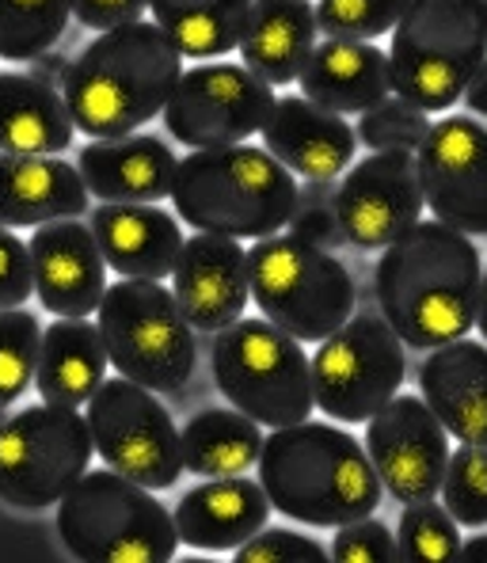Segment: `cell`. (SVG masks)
Returning a JSON list of instances; mask_svg holds the SVG:
<instances>
[{
  "instance_id": "obj_1",
  "label": "cell",
  "mask_w": 487,
  "mask_h": 563,
  "mask_svg": "<svg viewBox=\"0 0 487 563\" xmlns=\"http://www.w3.org/2000/svg\"><path fill=\"white\" fill-rule=\"evenodd\" d=\"M484 263L476 244L445 221H416L381 252L374 294L403 346L434 351L476 328Z\"/></svg>"
},
{
  "instance_id": "obj_2",
  "label": "cell",
  "mask_w": 487,
  "mask_h": 563,
  "mask_svg": "<svg viewBox=\"0 0 487 563\" xmlns=\"http://www.w3.org/2000/svg\"><path fill=\"white\" fill-rule=\"evenodd\" d=\"M259 484L278 515L317 529H340L381 507V479L354 434L335 422H294L263 438Z\"/></svg>"
},
{
  "instance_id": "obj_3",
  "label": "cell",
  "mask_w": 487,
  "mask_h": 563,
  "mask_svg": "<svg viewBox=\"0 0 487 563\" xmlns=\"http://www.w3.org/2000/svg\"><path fill=\"white\" fill-rule=\"evenodd\" d=\"M184 77V54L156 23L103 31L77 54L62 96L88 137H126L164 114Z\"/></svg>"
},
{
  "instance_id": "obj_4",
  "label": "cell",
  "mask_w": 487,
  "mask_h": 563,
  "mask_svg": "<svg viewBox=\"0 0 487 563\" xmlns=\"http://www.w3.org/2000/svg\"><path fill=\"white\" fill-rule=\"evenodd\" d=\"M301 184L259 145L195 148L179 161L171 206L195 233L263 240L290 225Z\"/></svg>"
},
{
  "instance_id": "obj_5",
  "label": "cell",
  "mask_w": 487,
  "mask_h": 563,
  "mask_svg": "<svg viewBox=\"0 0 487 563\" xmlns=\"http://www.w3.org/2000/svg\"><path fill=\"white\" fill-rule=\"evenodd\" d=\"M487 57V0H411L392 31L389 65L400 99L427 114L465 99Z\"/></svg>"
},
{
  "instance_id": "obj_6",
  "label": "cell",
  "mask_w": 487,
  "mask_h": 563,
  "mask_svg": "<svg viewBox=\"0 0 487 563\" xmlns=\"http://www.w3.org/2000/svg\"><path fill=\"white\" fill-rule=\"evenodd\" d=\"M57 533L85 563H168L179 549L168 507L114 468L85 472L69 487L57 503Z\"/></svg>"
},
{
  "instance_id": "obj_7",
  "label": "cell",
  "mask_w": 487,
  "mask_h": 563,
  "mask_svg": "<svg viewBox=\"0 0 487 563\" xmlns=\"http://www.w3.org/2000/svg\"><path fill=\"white\" fill-rule=\"evenodd\" d=\"M213 385L259 427H294L317 408L312 358L301 339L270 324L267 317H241L213 335Z\"/></svg>"
},
{
  "instance_id": "obj_8",
  "label": "cell",
  "mask_w": 487,
  "mask_h": 563,
  "mask_svg": "<svg viewBox=\"0 0 487 563\" xmlns=\"http://www.w3.org/2000/svg\"><path fill=\"white\" fill-rule=\"evenodd\" d=\"M247 278L255 309L301 343H324L354 317V278L343 260L294 233L252 244Z\"/></svg>"
},
{
  "instance_id": "obj_9",
  "label": "cell",
  "mask_w": 487,
  "mask_h": 563,
  "mask_svg": "<svg viewBox=\"0 0 487 563\" xmlns=\"http://www.w3.org/2000/svg\"><path fill=\"white\" fill-rule=\"evenodd\" d=\"M107 358L122 377L176 396L187 388L198 366V339L184 317L176 294L153 278H122L107 286L99 305Z\"/></svg>"
},
{
  "instance_id": "obj_10",
  "label": "cell",
  "mask_w": 487,
  "mask_h": 563,
  "mask_svg": "<svg viewBox=\"0 0 487 563\" xmlns=\"http://www.w3.org/2000/svg\"><path fill=\"white\" fill-rule=\"evenodd\" d=\"M88 416L62 404H31L0 427V503L15 510H46L92 465Z\"/></svg>"
},
{
  "instance_id": "obj_11",
  "label": "cell",
  "mask_w": 487,
  "mask_h": 563,
  "mask_svg": "<svg viewBox=\"0 0 487 563\" xmlns=\"http://www.w3.org/2000/svg\"><path fill=\"white\" fill-rule=\"evenodd\" d=\"M408 377L403 339L374 312H358L312 354V396L328 419L358 427L400 393Z\"/></svg>"
},
{
  "instance_id": "obj_12",
  "label": "cell",
  "mask_w": 487,
  "mask_h": 563,
  "mask_svg": "<svg viewBox=\"0 0 487 563\" xmlns=\"http://www.w3.org/2000/svg\"><path fill=\"white\" fill-rule=\"evenodd\" d=\"M96 457L134 484L164 492L184 476V434L153 388L130 377H111L88 400Z\"/></svg>"
},
{
  "instance_id": "obj_13",
  "label": "cell",
  "mask_w": 487,
  "mask_h": 563,
  "mask_svg": "<svg viewBox=\"0 0 487 563\" xmlns=\"http://www.w3.org/2000/svg\"><path fill=\"white\" fill-rule=\"evenodd\" d=\"M275 107V85L255 77L247 65L210 62L179 77L164 107V126L187 148L241 145L259 134Z\"/></svg>"
},
{
  "instance_id": "obj_14",
  "label": "cell",
  "mask_w": 487,
  "mask_h": 563,
  "mask_svg": "<svg viewBox=\"0 0 487 563\" xmlns=\"http://www.w3.org/2000/svg\"><path fill=\"white\" fill-rule=\"evenodd\" d=\"M423 206L427 198L416 156L389 148V153H369L366 161L346 168L335 187L332 210L346 244L358 252H385L396 236L416 225Z\"/></svg>"
},
{
  "instance_id": "obj_15",
  "label": "cell",
  "mask_w": 487,
  "mask_h": 563,
  "mask_svg": "<svg viewBox=\"0 0 487 563\" xmlns=\"http://www.w3.org/2000/svg\"><path fill=\"white\" fill-rule=\"evenodd\" d=\"M366 453L381 487L396 503H423L442 495V476L450 465V430L431 411L423 396L396 393L366 427Z\"/></svg>"
},
{
  "instance_id": "obj_16",
  "label": "cell",
  "mask_w": 487,
  "mask_h": 563,
  "mask_svg": "<svg viewBox=\"0 0 487 563\" xmlns=\"http://www.w3.org/2000/svg\"><path fill=\"white\" fill-rule=\"evenodd\" d=\"M419 184L431 213L465 236H487V126L445 114L416 148Z\"/></svg>"
},
{
  "instance_id": "obj_17",
  "label": "cell",
  "mask_w": 487,
  "mask_h": 563,
  "mask_svg": "<svg viewBox=\"0 0 487 563\" xmlns=\"http://www.w3.org/2000/svg\"><path fill=\"white\" fill-rule=\"evenodd\" d=\"M171 294L202 335H218L221 328L236 324L252 301L244 244L218 233L187 236L171 267Z\"/></svg>"
},
{
  "instance_id": "obj_18",
  "label": "cell",
  "mask_w": 487,
  "mask_h": 563,
  "mask_svg": "<svg viewBox=\"0 0 487 563\" xmlns=\"http://www.w3.org/2000/svg\"><path fill=\"white\" fill-rule=\"evenodd\" d=\"M35 294L54 317H92L107 294V260L85 221H46L31 233Z\"/></svg>"
},
{
  "instance_id": "obj_19",
  "label": "cell",
  "mask_w": 487,
  "mask_h": 563,
  "mask_svg": "<svg viewBox=\"0 0 487 563\" xmlns=\"http://www.w3.org/2000/svg\"><path fill=\"white\" fill-rule=\"evenodd\" d=\"M263 148L275 153L294 176L305 179H335L354 164L358 134L343 114L312 103L305 96L275 99L267 122H263Z\"/></svg>"
},
{
  "instance_id": "obj_20",
  "label": "cell",
  "mask_w": 487,
  "mask_h": 563,
  "mask_svg": "<svg viewBox=\"0 0 487 563\" xmlns=\"http://www.w3.org/2000/svg\"><path fill=\"white\" fill-rule=\"evenodd\" d=\"M88 195L99 202H161L171 198L176 184V153L156 134L92 137L77 156Z\"/></svg>"
},
{
  "instance_id": "obj_21",
  "label": "cell",
  "mask_w": 487,
  "mask_h": 563,
  "mask_svg": "<svg viewBox=\"0 0 487 563\" xmlns=\"http://www.w3.org/2000/svg\"><path fill=\"white\" fill-rule=\"evenodd\" d=\"M176 533L187 549L206 552H236L252 541L270 518V499L263 484L244 476H213L202 479L176 503Z\"/></svg>"
},
{
  "instance_id": "obj_22",
  "label": "cell",
  "mask_w": 487,
  "mask_h": 563,
  "mask_svg": "<svg viewBox=\"0 0 487 563\" xmlns=\"http://www.w3.org/2000/svg\"><path fill=\"white\" fill-rule=\"evenodd\" d=\"M92 233L99 240L107 267L122 278L171 275L184 247V229L176 213L161 210L156 202H103L92 210Z\"/></svg>"
},
{
  "instance_id": "obj_23",
  "label": "cell",
  "mask_w": 487,
  "mask_h": 563,
  "mask_svg": "<svg viewBox=\"0 0 487 563\" xmlns=\"http://www.w3.org/2000/svg\"><path fill=\"white\" fill-rule=\"evenodd\" d=\"M419 396L431 404L457 442L487 445V346L453 339L427 351L419 366Z\"/></svg>"
},
{
  "instance_id": "obj_24",
  "label": "cell",
  "mask_w": 487,
  "mask_h": 563,
  "mask_svg": "<svg viewBox=\"0 0 487 563\" xmlns=\"http://www.w3.org/2000/svg\"><path fill=\"white\" fill-rule=\"evenodd\" d=\"M88 210V184L62 156L0 153V225L38 229L46 221L80 218Z\"/></svg>"
},
{
  "instance_id": "obj_25",
  "label": "cell",
  "mask_w": 487,
  "mask_h": 563,
  "mask_svg": "<svg viewBox=\"0 0 487 563\" xmlns=\"http://www.w3.org/2000/svg\"><path fill=\"white\" fill-rule=\"evenodd\" d=\"M297 85H301L305 99L328 107V111L362 114L392 96V65L389 54L374 43L328 38L312 49Z\"/></svg>"
},
{
  "instance_id": "obj_26",
  "label": "cell",
  "mask_w": 487,
  "mask_h": 563,
  "mask_svg": "<svg viewBox=\"0 0 487 563\" xmlns=\"http://www.w3.org/2000/svg\"><path fill=\"white\" fill-rule=\"evenodd\" d=\"M317 4L312 0H252L241 57L267 85H294L317 49Z\"/></svg>"
},
{
  "instance_id": "obj_27",
  "label": "cell",
  "mask_w": 487,
  "mask_h": 563,
  "mask_svg": "<svg viewBox=\"0 0 487 563\" xmlns=\"http://www.w3.org/2000/svg\"><path fill=\"white\" fill-rule=\"evenodd\" d=\"M107 366H111V358H107L99 324L92 328L85 317H57L43 331L35 388L46 404L85 408L107 380Z\"/></svg>"
},
{
  "instance_id": "obj_28",
  "label": "cell",
  "mask_w": 487,
  "mask_h": 563,
  "mask_svg": "<svg viewBox=\"0 0 487 563\" xmlns=\"http://www.w3.org/2000/svg\"><path fill=\"white\" fill-rule=\"evenodd\" d=\"M77 122L54 85L31 73H0V153L57 156L73 145Z\"/></svg>"
},
{
  "instance_id": "obj_29",
  "label": "cell",
  "mask_w": 487,
  "mask_h": 563,
  "mask_svg": "<svg viewBox=\"0 0 487 563\" xmlns=\"http://www.w3.org/2000/svg\"><path fill=\"white\" fill-rule=\"evenodd\" d=\"M263 430L236 408H206L184 427V468L198 479L244 476L259 465Z\"/></svg>"
},
{
  "instance_id": "obj_30",
  "label": "cell",
  "mask_w": 487,
  "mask_h": 563,
  "mask_svg": "<svg viewBox=\"0 0 487 563\" xmlns=\"http://www.w3.org/2000/svg\"><path fill=\"white\" fill-rule=\"evenodd\" d=\"M153 23L179 46L184 57L206 62L241 46L252 0H145Z\"/></svg>"
},
{
  "instance_id": "obj_31",
  "label": "cell",
  "mask_w": 487,
  "mask_h": 563,
  "mask_svg": "<svg viewBox=\"0 0 487 563\" xmlns=\"http://www.w3.org/2000/svg\"><path fill=\"white\" fill-rule=\"evenodd\" d=\"M73 0H0V57L35 62L65 35Z\"/></svg>"
},
{
  "instance_id": "obj_32",
  "label": "cell",
  "mask_w": 487,
  "mask_h": 563,
  "mask_svg": "<svg viewBox=\"0 0 487 563\" xmlns=\"http://www.w3.org/2000/svg\"><path fill=\"white\" fill-rule=\"evenodd\" d=\"M396 549L408 563H457L461 560V533L457 518L439 507L434 499L408 503L396 529Z\"/></svg>"
},
{
  "instance_id": "obj_33",
  "label": "cell",
  "mask_w": 487,
  "mask_h": 563,
  "mask_svg": "<svg viewBox=\"0 0 487 563\" xmlns=\"http://www.w3.org/2000/svg\"><path fill=\"white\" fill-rule=\"evenodd\" d=\"M38 351H43V328L35 312L0 309V408H12L27 393L38 369Z\"/></svg>"
},
{
  "instance_id": "obj_34",
  "label": "cell",
  "mask_w": 487,
  "mask_h": 563,
  "mask_svg": "<svg viewBox=\"0 0 487 563\" xmlns=\"http://www.w3.org/2000/svg\"><path fill=\"white\" fill-rule=\"evenodd\" d=\"M442 503L457 526H487V445L461 442L442 476Z\"/></svg>"
},
{
  "instance_id": "obj_35",
  "label": "cell",
  "mask_w": 487,
  "mask_h": 563,
  "mask_svg": "<svg viewBox=\"0 0 487 563\" xmlns=\"http://www.w3.org/2000/svg\"><path fill=\"white\" fill-rule=\"evenodd\" d=\"M411 0H317V27L328 38H358L374 43L396 31Z\"/></svg>"
},
{
  "instance_id": "obj_36",
  "label": "cell",
  "mask_w": 487,
  "mask_h": 563,
  "mask_svg": "<svg viewBox=\"0 0 487 563\" xmlns=\"http://www.w3.org/2000/svg\"><path fill=\"white\" fill-rule=\"evenodd\" d=\"M434 122H427V111H419L416 103L400 96L381 99L377 107L358 114V141L374 153H389V148H400V153H416L419 145L431 134Z\"/></svg>"
},
{
  "instance_id": "obj_37",
  "label": "cell",
  "mask_w": 487,
  "mask_h": 563,
  "mask_svg": "<svg viewBox=\"0 0 487 563\" xmlns=\"http://www.w3.org/2000/svg\"><path fill=\"white\" fill-rule=\"evenodd\" d=\"M236 563H324L332 560V552H324V544L317 537L294 533V529H267L263 526L252 541H244L233 552Z\"/></svg>"
},
{
  "instance_id": "obj_38",
  "label": "cell",
  "mask_w": 487,
  "mask_h": 563,
  "mask_svg": "<svg viewBox=\"0 0 487 563\" xmlns=\"http://www.w3.org/2000/svg\"><path fill=\"white\" fill-rule=\"evenodd\" d=\"M328 549H332L335 563H392V560H400L392 529L374 518L346 521V526H340V533H335V541L328 544Z\"/></svg>"
},
{
  "instance_id": "obj_39",
  "label": "cell",
  "mask_w": 487,
  "mask_h": 563,
  "mask_svg": "<svg viewBox=\"0 0 487 563\" xmlns=\"http://www.w3.org/2000/svg\"><path fill=\"white\" fill-rule=\"evenodd\" d=\"M35 267H31V244H23L12 229L0 225V309H20L31 301Z\"/></svg>"
},
{
  "instance_id": "obj_40",
  "label": "cell",
  "mask_w": 487,
  "mask_h": 563,
  "mask_svg": "<svg viewBox=\"0 0 487 563\" xmlns=\"http://www.w3.org/2000/svg\"><path fill=\"white\" fill-rule=\"evenodd\" d=\"M145 0H73V15L88 31H114L145 15Z\"/></svg>"
},
{
  "instance_id": "obj_41",
  "label": "cell",
  "mask_w": 487,
  "mask_h": 563,
  "mask_svg": "<svg viewBox=\"0 0 487 563\" xmlns=\"http://www.w3.org/2000/svg\"><path fill=\"white\" fill-rule=\"evenodd\" d=\"M290 233L301 236L305 244H317L324 252H335V247L346 244L343 225L335 218L332 206H297L294 218H290Z\"/></svg>"
},
{
  "instance_id": "obj_42",
  "label": "cell",
  "mask_w": 487,
  "mask_h": 563,
  "mask_svg": "<svg viewBox=\"0 0 487 563\" xmlns=\"http://www.w3.org/2000/svg\"><path fill=\"white\" fill-rule=\"evenodd\" d=\"M69 65L73 62L65 54H57V49H46V54H38L35 62H31V77H38V80H46V85L62 88L65 77H69Z\"/></svg>"
},
{
  "instance_id": "obj_43",
  "label": "cell",
  "mask_w": 487,
  "mask_h": 563,
  "mask_svg": "<svg viewBox=\"0 0 487 563\" xmlns=\"http://www.w3.org/2000/svg\"><path fill=\"white\" fill-rule=\"evenodd\" d=\"M335 179H309L297 190V206H332L335 202Z\"/></svg>"
},
{
  "instance_id": "obj_44",
  "label": "cell",
  "mask_w": 487,
  "mask_h": 563,
  "mask_svg": "<svg viewBox=\"0 0 487 563\" xmlns=\"http://www.w3.org/2000/svg\"><path fill=\"white\" fill-rule=\"evenodd\" d=\"M465 107L473 114H484L487 119V57H484V65L476 69V77L468 80V88H465Z\"/></svg>"
},
{
  "instance_id": "obj_45",
  "label": "cell",
  "mask_w": 487,
  "mask_h": 563,
  "mask_svg": "<svg viewBox=\"0 0 487 563\" xmlns=\"http://www.w3.org/2000/svg\"><path fill=\"white\" fill-rule=\"evenodd\" d=\"M461 560L465 563H484L487 560V537H468V541H461Z\"/></svg>"
},
{
  "instance_id": "obj_46",
  "label": "cell",
  "mask_w": 487,
  "mask_h": 563,
  "mask_svg": "<svg viewBox=\"0 0 487 563\" xmlns=\"http://www.w3.org/2000/svg\"><path fill=\"white\" fill-rule=\"evenodd\" d=\"M476 328H480V335L487 339V275L480 282V309H476Z\"/></svg>"
},
{
  "instance_id": "obj_47",
  "label": "cell",
  "mask_w": 487,
  "mask_h": 563,
  "mask_svg": "<svg viewBox=\"0 0 487 563\" xmlns=\"http://www.w3.org/2000/svg\"><path fill=\"white\" fill-rule=\"evenodd\" d=\"M4 422H8V408H0V427H4Z\"/></svg>"
}]
</instances>
